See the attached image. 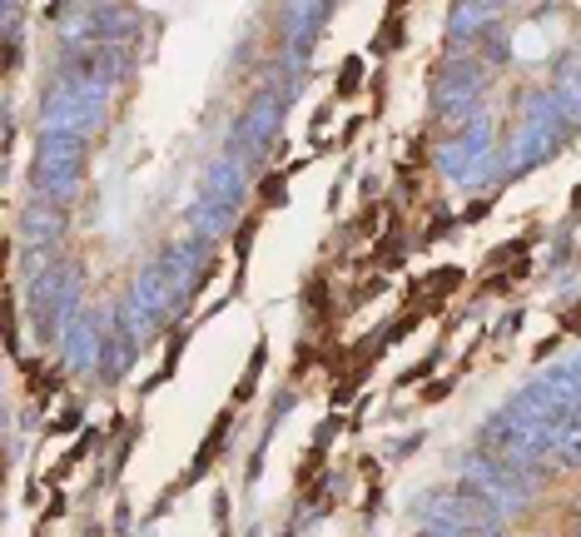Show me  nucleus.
<instances>
[{
    "mask_svg": "<svg viewBox=\"0 0 581 537\" xmlns=\"http://www.w3.org/2000/svg\"><path fill=\"white\" fill-rule=\"evenodd\" d=\"M229 423H234V408H229V413H219V423L209 428V438H204V448H199V458H194V473H204V468L214 463V448H219V438L229 433Z\"/></svg>",
    "mask_w": 581,
    "mask_h": 537,
    "instance_id": "nucleus-1",
    "label": "nucleus"
},
{
    "mask_svg": "<svg viewBox=\"0 0 581 537\" xmlns=\"http://www.w3.org/2000/svg\"><path fill=\"white\" fill-rule=\"evenodd\" d=\"M571 204H576V209H581V184H576V194H571Z\"/></svg>",
    "mask_w": 581,
    "mask_h": 537,
    "instance_id": "nucleus-4",
    "label": "nucleus"
},
{
    "mask_svg": "<svg viewBox=\"0 0 581 537\" xmlns=\"http://www.w3.org/2000/svg\"><path fill=\"white\" fill-rule=\"evenodd\" d=\"M358 75H363V65H358V60H348V65H343V75H338V95H353V90H358Z\"/></svg>",
    "mask_w": 581,
    "mask_h": 537,
    "instance_id": "nucleus-3",
    "label": "nucleus"
},
{
    "mask_svg": "<svg viewBox=\"0 0 581 537\" xmlns=\"http://www.w3.org/2000/svg\"><path fill=\"white\" fill-rule=\"evenodd\" d=\"M258 373H263V344L253 349V358H248V373H243V383H238L234 403H248V398H253V388H258Z\"/></svg>",
    "mask_w": 581,
    "mask_h": 537,
    "instance_id": "nucleus-2",
    "label": "nucleus"
}]
</instances>
